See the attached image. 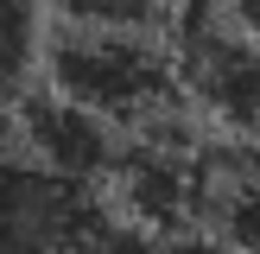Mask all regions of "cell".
<instances>
[{"mask_svg": "<svg viewBox=\"0 0 260 254\" xmlns=\"http://www.w3.org/2000/svg\"><path fill=\"white\" fill-rule=\"evenodd\" d=\"M45 89L114 121L121 134H159V127H178V114H184L178 51L140 32L70 25L63 38L45 45Z\"/></svg>", "mask_w": 260, "mask_h": 254, "instance_id": "1", "label": "cell"}, {"mask_svg": "<svg viewBox=\"0 0 260 254\" xmlns=\"http://www.w3.org/2000/svg\"><path fill=\"white\" fill-rule=\"evenodd\" d=\"M203 216H216L222 241L260 254V140H241L235 159L203 152Z\"/></svg>", "mask_w": 260, "mask_h": 254, "instance_id": "5", "label": "cell"}, {"mask_svg": "<svg viewBox=\"0 0 260 254\" xmlns=\"http://www.w3.org/2000/svg\"><path fill=\"white\" fill-rule=\"evenodd\" d=\"M38 57V19H32V0H0V96L25 83Z\"/></svg>", "mask_w": 260, "mask_h": 254, "instance_id": "7", "label": "cell"}, {"mask_svg": "<svg viewBox=\"0 0 260 254\" xmlns=\"http://www.w3.org/2000/svg\"><path fill=\"white\" fill-rule=\"evenodd\" d=\"M13 140H19V152H32L38 165L70 172V178H83V184L108 178L114 165H121V152H127V140H121L114 121L76 108L57 89H38V96H25L19 108H13Z\"/></svg>", "mask_w": 260, "mask_h": 254, "instance_id": "4", "label": "cell"}, {"mask_svg": "<svg viewBox=\"0 0 260 254\" xmlns=\"http://www.w3.org/2000/svg\"><path fill=\"white\" fill-rule=\"evenodd\" d=\"M70 25H102V32H140V38H178L203 19V0H57Z\"/></svg>", "mask_w": 260, "mask_h": 254, "instance_id": "6", "label": "cell"}, {"mask_svg": "<svg viewBox=\"0 0 260 254\" xmlns=\"http://www.w3.org/2000/svg\"><path fill=\"white\" fill-rule=\"evenodd\" d=\"M184 108L210 114L235 140H260V38L235 19H197L172 38Z\"/></svg>", "mask_w": 260, "mask_h": 254, "instance_id": "3", "label": "cell"}, {"mask_svg": "<svg viewBox=\"0 0 260 254\" xmlns=\"http://www.w3.org/2000/svg\"><path fill=\"white\" fill-rule=\"evenodd\" d=\"M108 229L95 184L51 172L32 152H0V254H95Z\"/></svg>", "mask_w": 260, "mask_h": 254, "instance_id": "2", "label": "cell"}]
</instances>
